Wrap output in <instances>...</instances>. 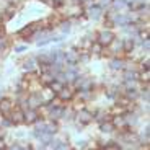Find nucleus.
Masks as SVG:
<instances>
[{
  "instance_id": "nucleus-1",
  "label": "nucleus",
  "mask_w": 150,
  "mask_h": 150,
  "mask_svg": "<svg viewBox=\"0 0 150 150\" xmlns=\"http://www.w3.org/2000/svg\"><path fill=\"white\" fill-rule=\"evenodd\" d=\"M93 116H95L93 109H90L88 106H83V108H80V109L75 111L74 121H75V124L82 129V127H85V126H88V124L93 122Z\"/></svg>"
},
{
  "instance_id": "nucleus-2",
  "label": "nucleus",
  "mask_w": 150,
  "mask_h": 150,
  "mask_svg": "<svg viewBox=\"0 0 150 150\" xmlns=\"http://www.w3.org/2000/svg\"><path fill=\"white\" fill-rule=\"evenodd\" d=\"M83 8H85L86 20H90V21H101L105 16V10L96 2H86V4H83Z\"/></svg>"
},
{
  "instance_id": "nucleus-3",
  "label": "nucleus",
  "mask_w": 150,
  "mask_h": 150,
  "mask_svg": "<svg viewBox=\"0 0 150 150\" xmlns=\"http://www.w3.org/2000/svg\"><path fill=\"white\" fill-rule=\"evenodd\" d=\"M116 36H117L116 31L111 30V28H100L98 31H95V41H96L98 44H101L105 49L111 44L112 39Z\"/></svg>"
},
{
  "instance_id": "nucleus-4",
  "label": "nucleus",
  "mask_w": 150,
  "mask_h": 150,
  "mask_svg": "<svg viewBox=\"0 0 150 150\" xmlns=\"http://www.w3.org/2000/svg\"><path fill=\"white\" fill-rule=\"evenodd\" d=\"M20 65H21L23 74H26V75L38 74V75H39V70H38L39 64H38V60H36V57H34V56H26V57H23V59L20 60Z\"/></svg>"
},
{
  "instance_id": "nucleus-5",
  "label": "nucleus",
  "mask_w": 150,
  "mask_h": 150,
  "mask_svg": "<svg viewBox=\"0 0 150 150\" xmlns=\"http://www.w3.org/2000/svg\"><path fill=\"white\" fill-rule=\"evenodd\" d=\"M105 52H108L109 57H112V56H122L124 57V38L116 36L112 39L111 44L105 49Z\"/></svg>"
},
{
  "instance_id": "nucleus-6",
  "label": "nucleus",
  "mask_w": 150,
  "mask_h": 150,
  "mask_svg": "<svg viewBox=\"0 0 150 150\" xmlns=\"http://www.w3.org/2000/svg\"><path fill=\"white\" fill-rule=\"evenodd\" d=\"M44 105V98L41 95V90L39 91H31V93L26 95V106L31 109H39Z\"/></svg>"
},
{
  "instance_id": "nucleus-7",
  "label": "nucleus",
  "mask_w": 150,
  "mask_h": 150,
  "mask_svg": "<svg viewBox=\"0 0 150 150\" xmlns=\"http://www.w3.org/2000/svg\"><path fill=\"white\" fill-rule=\"evenodd\" d=\"M16 108V101L10 96H2L0 98V114L2 116H10V112Z\"/></svg>"
},
{
  "instance_id": "nucleus-8",
  "label": "nucleus",
  "mask_w": 150,
  "mask_h": 150,
  "mask_svg": "<svg viewBox=\"0 0 150 150\" xmlns=\"http://www.w3.org/2000/svg\"><path fill=\"white\" fill-rule=\"evenodd\" d=\"M79 56H80V51L77 49V46L62 49V59H64L65 64H79Z\"/></svg>"
},
{
  "instance_id": "nucleus-9",
  "label": "nucleus",
  "mask_w": 150,
  "mask_h": 150,
  "mask_svg": "<svg viewBox=\"0 0 150 150\" xmlns=\"http://www.w3.org/2000/svg\"><path fill=\"white\" fill-rule=\"evenodd\" d=\"M124 65H126V57L122 56H112L108 59V69L114 74H119L124 70Z\"/></svg>"
},
{
  "instance_id": "nucleus-10",
  "label": "nucleus",
  "mask_w": 150,
  "mask_h": 150,
  "mask_svg": "<svg viewBox=\"0 0 150 150\" xmlns=\"http://www.w3.org/2000/svg\"><path fill=\"white\" fill-rule=\"evenodd\" d=\"M56 98L60 103H64V105L65 103H70V101H74V98H75V90L70 85H65L62 90L56 93Z\"/></svg>"
},
{
  "instance_id": "nucleus-11",
  "label": "nucleus",
  "mask_w": 150,
  "mask_h": 150,
  "mask_svg": "<svg viewBox=\"0 0 150 150\" xmlns=\"http://www.w3.org/2000/svg\"><path fill=\"white\" fill-rule=\"evenodd\" d=\"M121 95H122V86L116 85V83L111 85V86H108V88L105 90V96L108 98L109 101H114V103L117 101V98H119Z\"/></svg>"
},
{
  "instance_id": "nucleus-12",
  "label": "nucleus",
  "mask_w": 150,
  "mask_h": 150,
  "mask_svg": "<svg viewBox=\"0 0 150 150\" xmlns=\"http://www.w3.org/2000/svg\"><path fill=\"white\" fill-rule=\"evenodd\" d=\"M8 117H10V121L13 122V127H18V126H23V124H25V111H23L21 108H18V106L10 112Z\"/></svg>"
},
{
  "instance_id": "nucleus-13",
  "label": "nucleus",
  "mask_w": 150,
  "mask_h": 150,
  "mask_svg": "<svg viewBox=\"0 0 150 150\" xmlns=\"http://www.w3.org/2000/svg\"><path fill=\"white\" fill-rule=\"evenodd\" d=\"M38 119H41L38 109H31V108L25 109V126H33Z\"/></svg>"
},
{
  "instance_id": "nucleus-14",
  "label": "nucleus",
  "mask_w": 150,
  "mask_h": 150,
  "mask_svg": "<svg viewBox=\"0 0 150 150\" xmlns=\"http://www.w3.org/2000/svg\"><path fill=\"white\" fill-rule=\"evenodd\" d=\"M122 96H124V98H127L129 101H132V103L139 101V88H137V86L122 88Z\"/></svg>"
},
{
  "instance_id": "nucleus-15",
  "label": "nucleus",
  "mask_w": 150,
  "mask_h": 150,
  "mask_svg": "<svg viewBox=\"0 0 150 150\" xmlns=\"http://www.w3.org/2000/svg\"><path fill=\"white\" fill-rule=\"evenodd\" d=\"M46 134L49 135H57L60 132V124L57 121H47L46 119V127H44Z\"/></svg>"
},
{
  "instance_id": "nucleus-16",
  "label": "nucleus",
  "mask_w": 150,
  "mask_h": 150,
  "mask_svg": "<svg viewBox=\"0 0 150 150\" xmlns=\"http://www.w3.org/2000/svg\"><path fill=\"white\" fill-rule=\"evenodd\" d=\"M98 129H100V132L105 134V135H109V134H114V132H116V129H114V126H112L111 121H106V122L98 124Z\"/></svg>"
},
{
  "instance_id": "nucleus-17",
  "label": "nucleus",
  "mask_w": 150,
  "mask_h": 150,
  "mask_svg": "<svg viewBox=\"0 0 150 150\" xmlns=\"http://www.w3.org/2000/svg\"><path fill=\"white\" fill-rule=\"evenodd\" d=\"M88 52H90L91 56H100V57H101V56H103V52H105V47H103L101 44H98V42L95 41V42H91L90 49H88Z\"/></svg>"
},
{
  "instance_id": "nucleus-18",
  "label": "nucleus",
  "mask_w": 150,
  "mask_h": 150,
  "mask_svg": "<svg viewBox=\"0 0 150 150\" xmlns=\"http://www.w3.org/2000/svg\"><path fill=\"white\" fill-rule=\"evenodd\" d=\"M11 49V41H10V38L4 36L2 39H0V52H8Z\"/></svg>"
},
{
  "instance_id": "nucleus-19",
  "label": "nucleus",
  "mask_w": 150,
  "mask_h": 150,
  "mask_svg": "<svg viewBox=\"0 0 150 150\" xmlns=\"http://www.w3.org/2000/svg\"><path fill=\"white\" fill-rule=\"evenodd\" d=\"M13 122L10 121V117L7 116H0V129H11Z\"/></svg>"
},
{
  "instance_id": "nucleus-20",
  "label": "nucleus",
  "mask_w": 150,
  "mask_h": 150,
  "mask_svg": "<svg viewBox=\"0 0 150 150\" xmlns=\"http://www.w3.org/2000/svg\"><path fill=\"white\" fill-rule=\"evenodd\" d=\"M11 49H13V52L15 54H21V52H26L28 51V44L26 42H23V44H13Z\"/></svg>"
},
{
  "instance_id": "nucleus-21",
  "label": "nucleus",
  "mask_w": 150,
  "mask_h": 150,
  "mask_svg": "<svg viewBox=\"0 0 150 150\" xmlns=\"http://www.w3.org/2000/svg\"><path fill=\"white\" fill-rule=\"evenodd\" d=\"M49 88H51V90H52L54 91V93H57V91H60V90H62V88H64V83H60V82H57V80H54V82L52 83H49Z\"/></svg>"
},
{
  "instance_id": "nucleus-22",
  "label": "nucleus",
  "mask_w": 150,
  "mask_h": 150,
  "mask_svg": "<svg viewBox=\"0 0 150 150\" xmlns=\"http://www.w3.org/2000/svg\"><path fill=\"white\" fill-rule=\"evenodd\" d=\"M72 147H74L75 150H85L86 147H88V142H86V140H83V139H79V140H75V144Z\"/></svg>"
},
{
  "instance_id": "nucleus-23",
  "label": "nucleus",
  "mask_w": 150,
  "mask_h": 150,
  "mask_svg": "<svg viewBox=\"0 0 150 150\" xmlns=\"http://www.w3.org/2000/svg\"><path fill=\"white\" fill-rule=\"evenodd\" d=\"M56 150H75V149L72 147L70 142H67V140H60L59 145L56 147Z\"/></svg>"
},
{
  "instance_id": "nucleus-24",
  "label": "nucleus",
  "mask_w": 150,
  "mask_h": 150,
  "mask_svg": "<svg viewBox=\"0 0 150 150\" xmlns=\"http://www.w3.org/2000/svg\"><path fill=\"white\" fill-rule=\"evenodd\" d=\"M21 149H23V142H18V140L10 142L7 145V150H21Z\"/></svg>"
},
{
  "instance_id": "nucleus-25",
  "label": "nucleus",
  "mask_w": 150,
  "mask_h": 150,
  "mask_svg": "<svg viewBox=\"0 0 150 150\" xmlns=\"http://www.w3.org/2000/svg\"><path fill=\"white\" fill-rule=\"evenodd\" d=\"M2 96H5V86L0 83V98H2Z\"/></svg>"
},
{
  "instance_id": "nucleus-26",
  "label": "nucleus",
  "mask_w": 150,
  "mask_h": 150,
  "mask_svg": "<svg viewBox=\"0 0 150 150\" xmlns=\"http://www.w3.org/2000/svg\"><path fill=\"white\" fill-rule=\"evenodd\" d=\"M21 150H34V147L28 144V145H23V149H21Z\"/></svg>"
},
{
  "instance_id": "nucleus-27",
  "label": "nucleus",
  "mask_w": 150,
  "mask_h": 150,
  "mask_svg": "<svg viewBox=\"0 0 150 150\" xmlns=\"http://www.w3.org/2000/svg\"><path fill=\"white\" fill-rule=\"evenodd\" d=\"M83 4H86V2H95V0H82Z\"/></svg>"
},
{
  "instance_id": "nucleus-28",
  "label": "nucleus",
  "mask_w": 150,
  "mask_h": 150,
  "mask_svg": "<svg viewBox=\"0 0 150 150\" xmlns=\"http://www.w3.org/2000/svg\"><path fill=\"white\" fill-rule=\"evenodd\" d=\"M0 116H2V114H0Z\"/></svg>"
},
{
  "instance_id": "nucleus-29",
  "label": "nucleus",
  "mask_w": 150,
  "mask_h": 150,
  "mask_svg": "<svg viewBox=\"0 0 150 150\" xmlns=\"http://www.w3.org/2000/svg\"><path fill=\"white\" fill-rule=\"evenodd\" d=\"M0 28H2V26H0Z\"/></svg>"
}]
</instances>
